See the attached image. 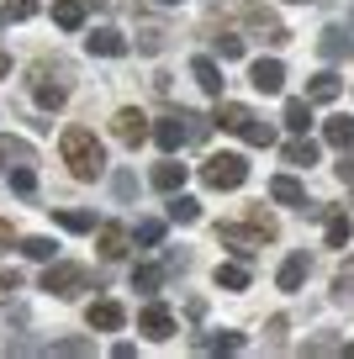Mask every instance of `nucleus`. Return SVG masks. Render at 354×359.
I'll return each mask as SVG.
<instances>
[{"mask_svg":"<svg viewBox=\"0 0 354 359\" xmlns=\"http://www.w3.org/2000/svg\"><path fill=\"white\" fill-rule=\"evenodd\" d=\"M58 148H64V164H69L74 180H100L106 175V148H100V137L90 133V127H64Z\"/></svg>","mask_w":354,"mask_h":359,"instance_id":"1","label":"nucleus"},{"mask_svg":"<svg viewBox=\"0 0 354 359\" xmlns=\"http://www.w3.org/2000/svg\"><path fill=\"white\" fill-rule=\"evenodd\" d=\"M201 180H206L211 191H238L249 180V158L244 154H211L206 164H201Z\"/></svg>","mask_w":354,"mask_h":359,"instance_id":"2","label":"nucleus"},{"mask_svg":"<svg viewBox=\"0 0 354 359\" xmlns=\"http://www.w3.org/2000/svg\"><path fill=\"white\" fill-rule=\"evenodd\" d=\"M90 285L100 291V280L79 264H48V275H43V291H53V296H79V291H90Z\"/></svg>","mask_w":354,"mask_h":359,"instance_id":"3","label":"nucleus"},{"mask_svg":"<svg viewBox=\"0 0 354 359\" xmlns=\"http://www.w3.org/2000/svg\"><path fill=\"white\" fill-rule=\"evenodd\" d=\"M217 243H222V248H232V254H238V259H254L259 248L270 243V238L259 233L254 222H249V227H238V222H222V227H217Z\"/></svg>","mask_w":354,"mask_h":359,"instance_id":"4","label":"nucleus"},{"mask_svg":"<svg viewBox=\"0 0 354 359\" xmlns=\"http://www.w3.org/2000/svg\"><path fill=\"white\" fill-rule=\"evenodd\" d=\"M249 85H254L259 95H275V90L286 85V64H280V58H254V69H249Z\"/></svg>","mask_w":354,"mask_h":359,"instance_id":"5","label":"nucleus"},{"mask_svg":"<svg viewBox=\"0 0 354 359\" xmlns=\"http://www.w3.org/2000/svg\"><path fill=\"white\" fill-rule=\"evenodd\" d=\"M85 323L96 327V333H117V327L127 323V312H122V306H117V302H106V296H100V302H90Z\"/></svg>","mask_w":354,"mask_h":359,"instance_id":"6","label":"nucleus"},{"mask_svg":"<svg viewBox=\"0 0 354 359\" xmlns=\"http://www.w3.org/2000/svg\"><path fill=\"white\" fill-rule=\"evenodd\" d=\"M148 137H154L164 154H175V148L185 143V116H180V111H175V116H159V122L148 127Z\"/></svg>","mask_w":354,"mask_h":359,"instance_id":"7","label":"nucleus"},{"mask_svg":"<svg viewBox=\"0 0 354 359\" xmlns=\"http://www.w3.org/2000/svg\"><path fill=\"white\" fill-rule=\"evenodd\" d=\"M111 133L122 137L127 148H138V143H143V137H148V116H143V111H133V106H127V111H117V122H111Z\"/></svg>","mask_w":354,"mask_h":359,"instance_id":"8","label":"nucleus"},{"mask_svg":"<svg viewBox=\"0 0 354 359\" xmlns=\"http://www.w3.org/2000/svg\"><path fill=\"white\" fill-rule=\"evenodd\" d=\"M85 48H90V53H100V58H122L127 53V37L117 32V27H96V32L85 37Z\"/></svg>","mask_w":354,"mask_h":359,"instance_id":"9","label":"nucleus"},{"mask_svg":"<svg viewBox=\"0 0 354 359\" xmlns=\"http://www.w3.org/2000/svg\"><path fill=\"white\" fill-rule=\"evenodd\" d=\"M138 327H143L148 338H175V317H169V306H143V317H138Z\"/></svg>","mask_w":354,"mask_h":359,"instance_id":"10","label":"nucleus"},{"mask_svg":"<svg viewBox=\"0 0 354 359\" xmlns=\"http://www.w3.org/2000/svg\"><path fill=\"white\" fill-rule=\"evenodd\" d=\"M339 90H343V79L333 74V69H322V74H312L307 101H312V106H328V101H339Z\"/></svg>","mask_w":354,"mask_h":359,"instance_id":"11","label":"nucleus"},{"mask_svg":"<svg viewBox=\"0 0 354 359\" xmlns=\"http://www.w3.org/2000/svg\"><path fill=\"white\" fill-rule=\"evenodd\" d=\"M211 122H217L222 133H244V127L254 122V111H249V106H238V101H222V106H217V116H211Z\"/></svg>","mask_w":354,"mask_h":359,"instance_id":"12","label":"nucleus"},{"mask_svg":"<svg viewBox=\"0 0 354 359\" xmlns=\"http://www.w3.org/2000/svg\"><path fill=\"white\" fill-rule=\"evenodd\" d=\"M127 248H133V233H127V227H117V222L100 227V254L106 259H127Z\"/></svg>","mask_w":354,"mask_h":359,"instance_id":"13","label":"nucleus"},{"mask_svg":"<svg viewBox=\"0 0 354 359\" xmlns=\"http://www.w3.org/2000/svg\"><path fill=\"white\" fill-rule=\"evenodd\" d=\"M270 201H280V206H307V191H301L291 175H275V180H270Z\"/></svg>","mask_w":354,"mask_h":359,"instance_id":"14","label":"nucleus"},{"mask_svg":"<svg viewBox=\"0 0 354 359\" xmlns=\"http://www.w3.org/2000/svg\"><path fill=\"white\" fill-rule=\"evenodd\" d=\"M53 22L64 32H79L85 27V0H53Z\"/></svg>","mask_w":354,"mask_h":359,"instance_id":"15","label":"nucleus"},{"mask_svg":"<svg viewBox=\"0 0 354 359\" xmlns=\"http://www.w3.org/2000/svg\"><path fill=\"white\" fill-rule=\"evenodd\" d=\"M307 269H312V259H307V254H291L286 264H280V291H301Z\"/></svg>","mask_w":354,"mask_h":359,"instance_id":"16","label":"nucleus"},{"mask_svg":"<svg viewBox=\"0 0 354 359\" xmlns=\"http://www.w3.org/2000/svg\"><path fill=\"white\" fill-rule=\"evenodd\" d=\"M190 79H196L206 95H222V69L211 64V58H196V64H190Z\"/></svg>","mask_w":354,"mask_h":359,"instance_id":"17","label":"nucleus"},{"mask_svg":"<svg viewBox=\"0 0 354 359\" xmlns=\"http://www.w3.org/2000/svg\"><path fill=\"white\" fill-rule=\"evenodd\" d=\"M286 164H291V169H312V164H317V143H312V137L286 143Z\"/></svg>","mask_w":354,"mask_h":359,"instance_id":"18","label":"nucleus"},{"mask_svg":"<svg viewBox=\"0 0 354 359\" xmlns=\"http://www.w3.org/2000/svg\"><path fill=\"white\" fill-rule=\"evenodd\" d=\"M154 185H159V191H169V196H175L180 185H185V164H175V158H164V164L154 169Z\"/></svg>","mask_w":354,"mask_h":359,"instance_id":"19","label":"nucleus"},{"mask_svg":"<svg viewBox=\"0 0 354 359\" xmlns=\"http://www.w3.org/2000/svg\"><path fill=\"white\" fill-rule=\"evenodd\" d=\"M317 48H322V58H343V53L354 48V37H349V32H339V27H328V32L317 37Z\"/></svg>","mask_w":354,"mask_h":359,"instance_id":"20","label":"nucleus"},{"mask_svg":"<svg viewBox=\"0 0 354 359\" xmlns=\"http://www.w3.org/2000/svg\"><path fill=\"white\" fill-rule=\"evenodd\" d=\"M169 222H180V227L201 222V201H190V196H175V201H169Z\"/></svg>","mask_w":354,"mask_h":359,"instance_id":"21","label":"nucleus"},{"mask_svg":"<svg viewBox=\"0 0 354 359\" xmlns=\"http://www.w3.org/2000/svg\"><path fill=\"white\" fill-rule=\"evenodd\" d=\"M322 137H328L333 148H354V122L349 116H333V122L322 127Z\"/></svg>","mask_w":354,"mask_h":359,"instance_id":"22","label":"nucleus"},{"mask_svg":"<svg viewBox=\"0 0 354 359\" xmlns=\"http://www.w3.org/2000/svg\"><path fill=\"white\" fill-rule=\"evenodd\" d=\"M322 217H328V248H343V243H349V233H354V222L343 212H322Z\"/></svg>","mask_w":354,"mask_h":359,"instance_id":"23","label":"nucleus"},{"mask_svg":"<svg viewBox=\"0 0 354 359\" xmlns=\"http://www.w3.org/2000/svg\"><path fill=\"white\" fill-rule=\"evenodd\" d=\"M217 285L222 291H249V269L244 264H217Z\"/></svg>","mask_w":354,"mask_h":359,"instance_id":"24","label":"nucleus"},{"mask_svg":"<svg viewBox=\"0 0 354 359\" xmlns=\"http://www.w3.org/2000/svg\"><path fill=\"white\" fill-rule=\"evenodd\" d=\"M286 127L291 133H307L312 127V101H286Z\"/></svg>","mask_w":354,"mask_h":359,"instance_id":"25","label":"nucleus"},{"mask_svg":"<svg viewBox=\"0 0 354 359\" xmlns=\"http://www.w3.org/2000/svg\"><path fill=\"white\" fill-rule=\"evenodd\" d=\"M238 137H244V143H254V148H270V143H275V127H270V122H259V116H254V122H249Z\"/></svg>","mask_w":354,"mask_h":359,"instance_id":"26","label":"nucleus"},{"mask_svg":"<svg viewBox=\"0 0 354 359\" xmlns=\"http://www.w3.org/2000/svg\"><path fill=\"white\" fill-rule=\"evenodd\" d=\"M53 222L64 227V233H90V227H96V217H90V212H53Z\"/></svg>","mask_w":354,"mask_h":359,"instance_id":"27","label":"nucleus"},{"mask_svg":"<svg viewBox=\"0 0 354 359\" xmlns=\"http://www.w3.org/2000/svg\"><path fill=\"white\" fill-rule=\"evenodd\" d=\"M133 285H138V291H159V285H164V269H159V264H138Z\"/></svg>","mask_w":354,"mask_h":359,"instance_id":"28","label":"nucleus"},{"mask_svg":"<svg viewBox=\"0 0 354 359\" xmlns=\"http://www.w3.org/2000/svg\"><path fill=\"white\" fill-rule=\"evenodd\" d=\"M211 48H217L228 64H232V58H244V37H232V32H217V37H211Z\"/></svg>","mask_w":354,"mask_h":359,"instance_id":"29","label":"nucleus"},{"mask_svg":"<svg viewBox=\"0 0 354 359\" xmlns=\"http://www.w3.org/2000/svg\"><path fill=\"white\" fill-rule=\"evenodd\" d=\"M180 116H185V143H206V133H211L206 116H196V111H180Z\"/></svg>","mask_w":354,"mask_h":359,"instance_id":"30","label":"nucleus"},{"mask_svg":"<svg viewBox=\"0 0 354 359\" xmlns=\"http://www.w3.org/2000/svg\"><path fill=\"white\" fill-rule=\"evenodd\" d=\"M64 95H69L64 85H48V79L37 85V106H48V111H58V106H64Z\"/></svg>","mask_w":354,"mask_h":359,"instance_id":"31","label":"nucleus"},{"mask_svg":"<svg viewBox=\"0 0 354 359\" xmlns=\"http://www.w3.org/2000/svg\"><path fill=\"white\" fill-rule=\"evenodd\" d=\"M206 348H217V354H238V348H244V333H211Z\"/></svg>","mask_w":354,"mask_h":359,"instance_id":"32","label":"nucleus"},{"mask_svg":"<svg viewBox=\"0 0 354 359\" xmlns=\"http://www.w3.org/2000/svg\"><path fill=\"white\" fill-rule=\"evenodd\" d=\"M11 191H16V196H32V191H37V180H32V169H27V164L11 169Z\"/></svg>","mask_w":354,"mask_h":359,"instance_id":"33","label":"nucleus"},{"mask_svg":"<svg viewBox=\"0 0 354 359\" xmlns=\"http://www.w3.org/2000/svg\"><path fill=\"white\" fill-rule=\"evenodd\" d=\"M22 254H27V259H43V264H48V259H53V238H27Z\"/></svg>","mask_w":354,"mask_h":359,"instance_id":"34","label":"nucleus"},{"mask_svg":"<svg viewBox=\"0 0 354 359\" xmlns=\"http://www.w3.org/2000/svg\"><path fill=\"white\" fill-rule=\"evenodd\" d=\"M37 16V0H6V22H27Z\"/></svg>","mask_w":354,"mask_h":359,"instance_id":"35","label":"nucleus"},{"mask_svg":"<svg viewBox=\"0 0 354 359\" xmlns=\"http://www.w3.org/2000/svg\"><path fill=\"white\" fill-rule=\"evenodd\" d=\"M53 354H96V344H90V338H58Z\"/></svg>","mask_w":354,"mask_h":359,"instance_id":"36","label":"nucleus"},{"mask_svg":"<svg viewBox=\"0 0 354 359\" xmlns=\"http://www.w3.org/2000/svg\"><path fill=\"white\" fill-rule=\"evenodd\" d=\"M159 238H164V222H138V243H148V248H154Z\"/></svg>","mask_w":354,"mask_h":359,"instance_id":"37","label":"nucleus"},{"mask_svg":"<svg viewBox=\"0 0 354 359\" xmlns=\"http://www.w3.org/2000/svg\"><path fill=\"white\" fill-rule=\"evenodd\" d=\"M6 158H22V164H27V158H32V154H27L22 143H11V137H0V164H6Z\"/></svg>","mask_w":354,"mask_h":359,"instance_id":"38","label":"nucleus"},{"mask_svg":"<svg viewBox=\"0 0 354 359\" xmlns=\"http://www.w3.org/2000/svg\"><path fill=\"white\" fill-rule=\"evenodd\" d=\"M138 48H143V53H159V48H164V32H159V27H148V32H143V43H138Z\"/></svg>","mask_w":354,"mask_h":359,"instance_id":"39","label":"nucleus"},{"mask_svg":"<svg viewBox=\"0 0 354 359\" xmlns=\"http://www.w3.org/2000/svg\"><path fill=\"white\" fill-rule=\"evenodd\" d=\"M339 180H343V185H349V180H354V148H343V164H339Z\"/></svg>","mask_w":354,"mask_h":359,"instance_id":"40","label":"nucleus"},{"mask_svg":"<svg viewBox=\"0 0 354 359\" xmlns=\"http://www.w3.org/2000/svg\"><path fill=\"white\" fill-rule=\"evenodd\" d=\"M6 74H11V58H6V53H0V79H6Z\"/></svg>","mask_w":354,"mask_h":359,"instance_id":"41","label":"nucleus"},{"mask_svg":"<svg viewBox=\"0 0 354 359\" xmlns=\"http://www.w3.org/2000/svg\"><path fill=\"white\" fill-rule=\"evenodd\" d=\"M85 6H106V0H85Z\"/></svg>","mask_w":354,"mask_h":359,"instance_id":"42","label":"nucleus"},{"mask_svg":"<svg viewBox=\"0 0 354 359\" xmlns=\"http://www.w3.org/2000/svg\"><path fill=\"white\" fill-rule=\"evenodd\" d=\"M159 6H180V0H159Z\"/></svg>","mask_w":354,"mask_h":359,"instance_id":"43","label":"nucleus"},{"mask_svg":"<svg viewBox=\"0 0 354 359\" xmlns=\"http://www.w3.org/2000/svg\"><path fill=\"white\" fill-rule=\"evenodd\" d=\"M291 6H307V0H291Z\"/></svg>","mask_w":354,"mask_h":359,"instance_id":"44","label":"nucleus"},{"mask_svg":"<svg viewBox=\"0 0 354 359\" xmlns=\"http://www.w3.org/2000/svg\"><path fill=\"white\" fill-rule=\"evenodd\" d=\"M349 27H354V11H349Z\"/></svg>","mask_w":354,"mask_h":359,"instance_id":"45","label":"nucleus"},{"mask_svg":"<svg viewBox=\"0 0 354 359\" xmlns=\"http://www.w3.org/2000/svg\"><path fill=\"white\" fill-rule=\"evenodd\" d=\"M0 22H6V11H0Z\"/></svg>","mask_w":354,"mask_h":359,"instance_id":"46","label":"nucleus"}]
</instances>
